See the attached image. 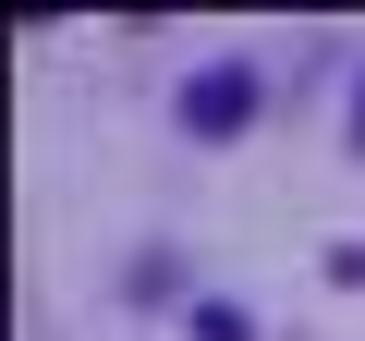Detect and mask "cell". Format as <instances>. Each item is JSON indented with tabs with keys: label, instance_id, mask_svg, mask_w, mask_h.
Returning <instances> with one entry per match:
<instances>
[{
	"label": "cell",
	"instance_id": "obj_1",
	"mask_svg": "<svg viewBox=\"0 0 365 341\" xmlns=\"http://www.w3.org/2000/svg\"><path fill=\"white\" fill-rule=\"evenodd\" d=\"M244 110H256V73L244 61H207L195 86H182V122H195V134H244Z\"/></svg>",
	"mask_w": 365,
	"mask_h": 341
},
{
	"label": "cell",
	"instance_id": "obj_2",
	"mask_svg": "<svg viewBox=\"0 0 365 341\" xmlns=\"http://www.w3.org/2000/svg\"><path fill=\"white\" fill-rule=\"evenodd\" d=\"M353 146H365V86H353Z\"/></svg>",
	"mask_w": 365,
	"mask_h": 341
}]
</instances>
